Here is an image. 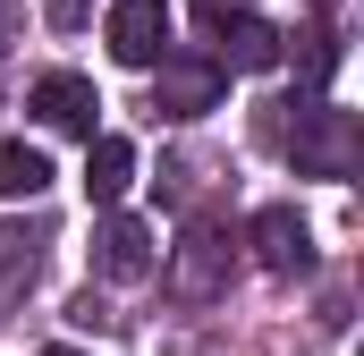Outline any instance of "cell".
<instances>
[{"mask_svg":"<svg viewBox=\"0 0 364 356\" xmlns=\"http://www.w3.org/2000/svg\"><path fill=\"white\" fill-rule=\"evenodd\" d=\"M272 145L296 162V178H356V110H339V102H272Z\"/></svg>","mask_w":364,"mask_h":356,"instance_id":"cell-1","label":"cell"},{"mask_svg":"<svg viewBox=\"0 0 364 356\" xmlns=\"http://www.w3.org/2000/svg\"><path fill=\"white\" fill-rule=\"evenodd\" d=\"M229 271H237V238L229 229H212V221H195L178 246H170V297L178 305H212V297H229Z\"/></svg>","mask_w":364,"mask_h":356,"instance_id":"cell-2","label":"cell"},{"mask_svg":"<svg viewBox=\"0 0 364 356\" xmlns=\"http://www.w3.org/2000/svg\"><path fill=\"white\" fill-rule=\"evenodd\" d=\"M220 93H229V77L212 68V51H170L161 85H153V119H203V110H220Z\"/></svg>","mask_w":364,"mask_h":356,"instance_id":"cell-3","label":"cell"},{"mask_svg":"<svg viewBox=\"0 0 364 356\" xmlns=\"http://www.w3.org/2000/svg\"><path fill=\"white\" fill-rule=\"evenodd\" d=\"M102 34H110V60L119 68H161L170 60V9L161 0H110Z\"/></svg>","mask_w":364,"mask_h":356,"instance_id":"cell-4","label":"cell"},{"mask_svg":"<svg viewBox=\"0 0 364 356\" xmlns=\"http://www.w3.org/2000/svg\"><path fill=\"white\" fill-rule=\"evenodd\" d=\"M246 246H255V263L279 271V280L314 271V229H305V212H296V204H263V212L246 221Z\"/></svg>","mask_w":364,"mask_h":356,"instance_id":"cell-5","label":"cell"},{"mask_svg":"<svg viewBox=\"0 0 364 356\" xmlns=\"http://www.w3.org/2000/svg\"><path fill=\"white\" fill-rule=\"evenodd\" d=\"M93 271H102V280H153V271H161L153 221H136V212H102V229H93Z\"/></svg>","mask_w":364,"mask_h":356,"instance_id":"cell-6","label":"cell"},{"mask_svg":"<svg viewBox=\"0 0 364 356\" xmlns=\"http://www.w3.org/2000/svg\"><path fill=\"white\" fill-rule=\"evenodd\" d=\"M279 43H288V34H279L272 17H255V9L212 17V68H220V77H229V68H246V77H255V68H279Z\"/></svg>","mask_w":364,"mask_h":356,"instance_id":"cell-7","label":"cell"},{"mask_svg":"<svg viewBox=\"0 0 364 356\" xmlns=\"http://www.w3.org/2000/svg\"><path fill=\"white\" fill-rule=\"evenodd\" d=\"M26 110H34L43 127H60V136H85V145H93V119H102V93H93L85 77H68V68H51V77H34V93H26Z\"/></svg>","mask_w":364,"mask_h":356,"instance_id":"cell-8","label":"cell"},{"mask_svg":"<svg viewBox=\"0 0 364 356\" xmlns=\"http://www.w3.org/2000/svg\"><path fill=\"white\" fill-rule=\"evenodd\" d=\"M43 246H51V238H43V229H26V221H9V229H0V323L26 305V288H34V271H43Z\"/></svg>","mask_w":364,"mask_h":356,"instance_id":"cell-9","label":"cell"},{"mask_svg":"<svg viewBox=\"0 0 364 356\" xmlns=\"http://www.w3.org/2000/svg\"><path fill=\"white\" fill-rule=\"evenodd\" d=\"M85 187H93V204L119 212V195L136 187V145H127V136H93L85 145Z\"/></svg>","mask_w":364,"mask_h":356,"instance_id":"cell-10","label":"cell"},{"mask_svg":"<svg viewBox=\"0 0 364 356\" xmlns=\"http://www.w3.org/2000/svg\"><path fill=\"white\" fill-rule=\"evenodd\" d=\"M43 187H51L43 145H0V195H43Z\"/></svg>","mask_w":364,"mask_h":356,"instance_id":"cell-11","label":"cell"},{"mask_svg":"<svg viewBox=\"0 0 364 356\" xmlns=\"http://www.w3.org/2000/svg\"><path fill=\"white\" fill-rule=\"evenodd\" d=\"M296 43H305V51H296V68H305V102H322L331 68H339V34H331V26H305Z\"/></svg>","mask_w":364,"mask_h":356,"instance_id":"cell-12","label":"cell"},{"mask_svg":"<svg viewBox=\"0 0 364 356\" xmlns=\"http://www.w3.org/2000/svg\"><path fill=\"white\" fill-rule=\"evenodd\" d=\"M68 323H77V331H119V314H110V305H102V297H77V305H68Z\"/></svg>","mask_w":364,"mask_h":356,"instance_id":"cell-13","label":"cell"},{"mask_svg":"<svg viewBox=\"0 0 364 356\" xmlns=\"http://www.w3.org/2000/svg\"><path fill=\"white\" fill-rule=\"evenodd\" d=\"M43 17H51L60 34H77V26H85V17H93V0H43Z\"/></svg>","mask_w":364,"mask_h":356,"instance_id":"cell-14","label":"cell"},{"mask_svg":"<svg viewBox=\"0 0 364 356\" xmlns=\"http://www.w3.org/2000/svg\"><path fill=\"white\" fill-rule=\"evenodd\" d=\"M9 43H17V0H0V60H9Z\"/></svg>","mask_w":364,"mask_h":356,"instance_id":"cell-15","label":"cell"},{"mask_svg":"<svg viewBox=\"0 0 364 356\" xmlns=\"http://www.w3.org/2000/svg\"><path fill=\"white\" fill-rule=\"evenodd\" d=\"M195 9H203V26H212V17H229V9H246V0H195Z\"/></svg>","mask_w":364,"mask_h":356,"instance_id":"cell-16","label":"cell"},{"mask_svg":"<svg viewBox=\"0 0 364 356\" xmlns=\"http://www.w3.org/2000/svg\"><path fill=\"white\" fill-rule=\"evenodd\" d=\"M43 356H85V348H43Z\"/></svg>","mask_w":364,"mask_h":356,"instance_id":"cell-17","label":"cell"}]
</instances>
